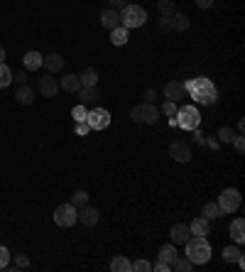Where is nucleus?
<instances>
[{"mask_svg": "<svg viewBox=\"0 0 245 272\" xmlns=\"http://www.w3.org/2000/svg\"><path fill=\"white\" fill-rule=\"evenodd\" d=\"M184 91H189L191 98L196 103H216L218 101V89L213 86L211 79H206V76H199V79H191L184 83Z\"/></svg>", "mask_w": 245, "mask_h": 272, "instance_id": "obj_1", "label": "nucleus"}, {"mask_svg": "<svg viewBox=\"0 0 245 272\" xmlns=\"http://www.w3.org/2000/svg\"><path fill=\"white\" fill-rule=\"evenodd\" d=\"M184 245H187V258L194 265H206L211 260V243L206 240V236H194Z\"/></svg>", "mask_w": 245, "mask_h": 272, "instance_id": "obj_2", "label": "nucleus"}, {"mask_svg": "<svg viewBox=\"0 0 245 272\" xmlns=\"http://www.w3.org/2000/svg\"><path fill=\"white\" fill-rule=\"evenodd\" d=\"M118 15H120V25L125 30H135L147 23V12L140 5H122Z\"/></svg>", "mask_w": 245, "mask_h": 272, "instance_id": "obj_3", "label": "nucleus"}, {"mask_svg": "<svg viewBox=\"0 0 245 272\" xmlns=\"http://www.w3.org/2000/svg\"><path fill=\"white\" fill-rule=\"evenodd\" d=\"M177 123L181 130H196L201 125V113L196 106H181L177 108Z\"/></svg>", "mask_w": 245, "mask_h": 272, "instance_id": "obj_4", "label": "nucleus"}, {"mask_svg": "<svg viewBox=\"0 0 245 272\" xmlns=\"http://www.w3.org/2000/svg\"><path fill=\"white\" fill-rule=\"evenodd\" d=\"M76 221H78V208L71 204V201L54 208V223L59 228H71Z\"/></svg>", "mask_w": 245, "mask_h": 272, "instance_id": "obj_5", "label": "nucleus"}, {"mask_svg": "<svg viewBox=\"0 0 245 272\" xmlns=\"http://www.w3.org/2000/svg\"><path fill=\"white\" fill-rule=\"evenodd\" d=\"M130 118H133L135 123H157V118H159V108H155V103H140V106H135L133 111H130Z\"/></svg>", "mask_w": 245, "mask_h": 272, "instance_id": "obj_6", "label": "nucleus"}, {"mask_svg": "<svg viewBox=\"0 0 245 272\" xmlns=\"http://www.w3.org/2000/svg\"><path fill=\"white\" fill-rule=\"evenodd\" d=\"M240 192L238 189H223L221 196H218V206H221L223 214H233L240 208Z\"/></svg>", "mask_w": 245, "mask_h": 272, "instance_id": "obj_7", "label": "nucleus"}, {"mask_svg": "<svg viewBox=\"0 0 245 272\" xmlns=\"http://www.w3.org/2000/svg\"><path fill=\"white\" fill-rule=\"evenodd\" d=\"M86 123H89L91 130H106L111 125V113L106 108H93L86 113Z\"/></svg>", "mask_w": 245, "mask_h": 272, "instance_id": "obj_8", "label": "nucleus"}, {"mask_svg": "<svg viewBox=\"0 0 245 272\" xmlns=\"http://www.w3.org/2000/svg\"><path fill=\"white\" fill-rule=\"evenodd\" d=\"M37 89L39 93L45 96V98H56V93H59V81L54 79V74H47L42 79L37 81Z\"/></svg>", "mask_w": 245, "mask_h": 272, "instance_id": "obj_9", "label": "nucleus"}, {"mask_svg": "<svg viewBox=\"0 0 245 272\" xmlns=\"http://www.w3.org/2000/svg\"><path fill=\"white\" fill-rule=\"evenodd\" d=\"M169 157L174 159V162H179V164H187V162L191 159V150H189V145H184L181 140L172 142V145H169Z\"/></svg>", "mask_w": 245, "mask_h": 272, "instance_id": "obj_10", "label": "nucleus"}, {"mask_svg": "<svg viewBox=\"0 0 245 272\" xmlns=\"http://www.w3.org/2000/svg\"><path fill=\"white\" fill-rule=\"evenodd\" d=\"M184 83L181 81H169L167 86H165V98L167 101H174V103H179L181 98H184Z\"/></svg>", "mask_w": 245, "mask_h": 272, "instance_id": "obj_11", "label": "nucleus"}, {"mask_svg": "<svg viewBox=\"0 0 245 272\" xmlns=\"http://www.w3.org/2000/svg\"><path fill=\"white\" fill-rule=\"evenodd\" d=\"M169 236H172V243H174V245H184V243L191 238V231H189V226H184V223H174L172 231H169Z\"/></svg>", "mask_w": 245, "mask_h": 272, "instance_id": "obj_12", "label": "nucleus"}, {"mask_svg": "<svg viewBox=\"0 0 245 272\" xmlns=\"http://www.w3.org/2000/svg\"><path fill=\"white\" fill-rule=\"evenodd\" d=\"M100 25L106 27V30H115L118 25H120V15L115 8H106V10L100 12Z\"/></svg>", "mask_w": 245, "mask_h": 272, "instance_id": "obj_13", "label": "nucleus"}, {"mask_svg": "<svg viewBox=\"0 0 245 272\" xmlns=\"http://www.w3.org/2000/svg\"><path fill=\"white\" fill-rule=\"evenodd\" d=\"M76 93H78V101L84 103V106H89V103H93V101H98L100 98L98 86H81Z\"/></svg>", "mask_w": 245, "mask_h": 272, "instance_id": "obj_14", "label": "nucleus"}, {"mask_svg": "<svg viewBox=\"0 0 245 272\" xmlns=\"http://www.w3.org/2000/svg\"><path fill=\"white\" fill-rule=\"evenodd\" d=\"M42 67H45L49 74H56V71L64 69V57H62V54H47V57H42Z\"/></svg>", "mask_w": 245, "mask_h": 272, "instance_id": "obj_15", "label": "nucleus"}, {"mask_svg": "<svg viewBox=\"0 0 245 272\" xmlns=\"http://www.w3.org/2000/svg\"><path fill=\"white\" fill-rule=\"evenodd\" d=\"M98 211L96 208H91V206H81V211H78V221L84 223V226H96L98 223Z\"/></svg>", "mask_w": 245, "mask_h": 272, "instance_id": "obj_16", "label": "nucleus"}, {"mask_svg": "<svg viewBox=\"0 0 245 272\" xmlns=\"http://www.w3.org/2000/svg\"><path fill=\"white\" fill-rule=\"evenodd\" d=\"M23 64L27 71H37V69H42V54L39 52H25Z\"/></svg>", "mask_w": 245, "mask_h": 272, "instance_id": "obj_17", "label": "nucleus"}, {"mask_svg": "<svg viewBox=\"0 0 245 272\" xmlns=\"http://www.w3.org/2000/svg\"><path fill=\"white\" fill-rule=\"evenodd\" d=\"M59 89L69 91V93H76L81 89V79H78V74H67L64 79L59 81Z\"/></svg>", "mask_w": 245, "mask_h": 272, "instance_id": "obj_18", "label": "nucleus"}, {"mask_svg": "<svg viewBox=\"0 0 245 272\" xmlns=\"http://www.w3.org/2000/svg\"><path fill=\"white\" fill-rule=\"evenodd\" d=\"M228 233H231V238H233L235 243H243L245 240V221L243 218H235L233 223L228 226Z\"/></svg>", "mask_w": 245, "mask_h": 272, "instance_id": "obj_19", "label": "nucleus"}, {"mask_svg": "<svg viewBox=\"0 0 245 272\" xmlns=\"http://www.w3.org/2000/svg\"><path fill=\"white\" fill-rule=\"evenodd\" d=\"M169 25H172L174 32H187V30H189V17L181 15V12H174V15L169 17Z\"/></svg>", "mask_w": 245, "mask_h": 272, "instance_id": "obj_20", "label": "nucleus"}, {"mask_svg": "<svg viewBox=\"0 0 245 272\" xmlns=\"http://www.w3.org/2000/svg\"><path fill=\"white\" fill-rule=\"evenodd\" d=\"M189 231H191V236H206V233H209V218H206V216L194 218V221H191V226H189Z\"/></svg>", "mask_w": 245, "mask_h": 272, "instance_id": "obj_21", "label": "nucleus"}, {"mask_svg": "<svg viewBox=\"0 0 245 272\" xmlns=\"http://www.w3.org/2000/svg\"><path fill=\"white\" fill-rule=\"evenodd\" d=\"M15 98H17V103H23V106H32V103H34V91L25 83V86H20V89H17Z\"/></svg>", "mask_w": 245, "mask_h": 272, "instance_id": "obj_22", "label": "nucleus"}, {"mask_svg": "<svg viewBox=\"0 0 245 272\" xmlns=\"http://www.w3.org/2000/svg\"><path fill=\"white\" fill-rule=\"evenodd\" d=\"M78 79H81V86H98V71L89 67L78 74Z\"/></svg>", "mask_w": 245, "mask_h": 272, "instance_id": "obj_23", "label": "nucleus"}, {"mask_svg": "<svg viewBox=\"0 0 245 272\" xmlns=\"http://www.w3.org/2000/svg\"><path fill=\"white\" fill-rule=\"evenodd\" d=\"M111 270L113 272H133V262L128 260V258H122V255H115L111 260Z\"/></svg>", "mask_w": 245, "mask_h": 272, "instance_id": "obj_24", "label": "nucleus"}, {"mask_svg": "<svg viewBox=\"0 0 245 272\" xmlns=\"http://www.w3.org/2000/svg\"><path fill=\"white\" fill-rule=\"evenodd\" d=\"M128 34H130V30H125L122 25H118L115 30H111V42L115 47H122L125 42H128Z\"/></svg>", "mask_w": 245, "mask_h": 272, "instance_id": "obj_25", "label": "nucleus"}, {"mask_svg": "<svg viewBox=\"0 0 245 272\" xmlns=\"http://www.w3.org/2000/svg\"><path fill=\"white\" fill-rule=\"evenodd\" d=\"M159 260L172 265V262L177 260V248H174V243H167V245H162L159 248Z\"/></svg>", "mask_w": 245, "mask_h": 272, "instance_id": "obj_26", "label": "nucleus"}, {"mask_svg": "<svg viewBox=\"0 0 245 272\" xmlns=\"http://www.w3.org/2000/svg\"><path fill=\"white\" fill-rule=\"evenodd\" d=\"M157 10H159V17H172L177 12V5L172 0H159L157 3Z\"/></svg>", "mask_w": 245, "mask_h": 272, "instance_id": "obj_27", "label": "nucleus"}, {"mask_svg": "<svg viewBox=\"0 0 245 272\" xmlns=\"http://www.w3.org/2000/svg\"><path fill=\"white\" fill-rule=\"evenodd\" d=\"M201 216H206L209 221H213V218H221L223 211L218 204H213V201H209V204H203V211H201Z\"/></svg>", "mask_w": 245, "mask_h": 272, "instance_id": "obj_28", "label": "nucleus"}, {"mask_svg": "<svg viewBox=\"0 0 245 272\" xmlns=\"http://www.w3.org/2000/svg\"><path fill=\"white\" fill-rule=\"evenodd\" d=\"M191 267H194V262L189 258H179V255H177V260L169 265V270H174V272H189Z\"/></svg>", "mask_w": 245, "mask_h": 272, "instance_id": "obj_29", "label": "nucleus"}, {"mask_svg": "<svg viewBox=\"0 0 245 272\" xmlns=\"http://www.w3.org/2000/svg\"><path fill=\"white\" fill-rule=\"evenodd\" d=\"M223 260L226 262H240L243 260V253H240V248H223Z\"/></svg>", "mask_w": 245, "mask_h": 272, "instance_id": "obj_30", "label": "nucleus"}, {"mask_svg": "<svg viewBox=\"0 0 245 272\" xmlns=\"http://www.w3.org/2000/svg\"><path fill=\"white\" fill-rule=\"evenodd\" d=\"M12 83V69L5 67V61L0 64V89H8Z\"/></svg>", "mask_w": 245, "mask_h": 272, "instance_id": "obj_31", "label": "nucleus"}, {"mask_svg": "<svg viewBox=\"0 0 245 272\" xmlns=\"http://www.w3.org/2000/svg\"><path fill=\"white\" fill-rule=\"evenodd\" d=\"M71 204L76 206H86L89 204V192H86V189H76V192L71 194Z\"/></svg>", "mask_w": 245, "mask_h": 272, "instance_id": "obj_32", "label": "nucleus"}, {"mask_svg": "<svg viewBox=\"0 0 245 272\" xmlns=\"http://www.w3.org/2000/svg\"><path fill=\"white\" fill-rule=\"evenodd\" d=\"M86 113H89V108H86L84 103H78L76 108L71 111V118H74V123H84V120H86Z\"/></svg>", "mask_w": 245, "mask_h": 272, "instance_id": "obj_33", "label": "nucleus"}, {"mask_svg": "<svg viewBox=\"0 0 245 272\" xmlns=\"http://www.w3.org/2000/svg\"><path fill=\"white\" fill-rule=\"evenodd\" d=\"M233 137H235V133L228 125H223L221 130H218V140H221V142H233Z\"/></svg>", "mask_w": 245, "mask_h": 272, "instance_id": "obj_34", "label": "nucleus"}, {"mask_svg": "<svg viewBox=\"0 0 245 272\" xmlns=\"http://www.w3.org/2000/svg\"><path fill=\"white\" fill-rule=\"evenodd\" d=\"M27 267H30V258L23 255V253L15 255V270H27Z\"/></svg>", "mask_w": 245, "mask_h": 272, "instance_id": "obj_35", "label": "nucleus"}, {"mask_svg": "<svg viewBox=\"0 0 245 272\" xmlns=\"http://www.w3.org/2000/svg\"><path fill=\"white\" fill-rule=\"evenodd\" d=\"M8 265H10V250L5 245H0V270H5Z\"/></svg>", "mask_w": 245, "mask_h": 272, "instance_id": "obj_36", "label": "nucleus"}, {"mask_svg": "<svg viewBox=\"0 0 245 272\" xmlns=\"http://www.w3.org/2000/svg\"><path fill=\"white\" fill-rule=\"evenodd\" d=\"M12 81H15L17 86H25V83H27V69H20V71H15V74H12Z\"/></svg>", "mask_w": 245, "mask_h": 272, "instance_id": "obj_37", "label": "nucleus"}, {"mask_svg": "<svg viewBox=\"0 0 245 272\" xmlns=\"http://www.w3.org/2000/svg\"><path fill=\"white\" fill-rule=\"evenodd\" d=\"M152 270V265L147 260H135L133 262V272H150Z\"/></svg>", "mask_w": 245, "mask_h": 272, "instance_id": "obj_38", "label": "nucleus"}, {"mask_svg": "<svg viewBox=\"0 0 245 272\" xmlns=\"http://www.w3.org/2000/svg\"><path fill=\"white\" fill-rule=\"evenodd\" d=\"M162 113L167 115V118L177 115V103H174V101H165V106H162Z\"/></svg>", "mask_w": 245, "mask_h": 272, "instance_id": "obj_39", "label": "nucleus"}, {"mask_svg": "<svg viewBox=\"0 0 245 272\" xmlns=\"http://www.w3.org/2000/svg\"><path fill=\"white\" fill-rule=\"evenodd\" d=\"M233 145H235V150L243 155V150H245V142H243V133H238V135L233 137Z\"/></svg>", "mask_w": 245, "mask_h": 272, "instance_id": "obj_40", "label": "nucleus"}, {"mask_svg": "<svg viewBox=\"0 0 245 272\" xmlns=\"http://www.w3.org/2000/svg\"><path fill=\"white\" fill-rule=\"evenodd\" d=\"M142 98H145L147 103H155L157 101V91L155 89H147L145 93H142Z\"/></svg>", "mask_w": 245, "mask_h": 272, "instance_id": "obj_41", "label": "nucleus"}, {"mask_svg": "<svg viewBox=\"0 0 245 272\" xmlns=\"http://www.w3.org/2000/svg\"><path fill=\"white\" fill-rule=\"evenodd\" d=\"M76 133H78V135H89V133H91L89 123H86V120H84V123H76Z\"/></svg>", "mask_w": 245, "mask_h": 272, "instance_id": "obj_42", "label": "nucleus"}, {"mask_svg": "<svg viewBox=\"0 0 245 272\" xmlns=\"http://www.w3.org/2000/svg\"><path fill=\"white\" fill-rule=\"evenodd\" d=\"M152 270H157V272H169V265H167V262L159 260L157 265H152Z\"/></svg>", "mask_w": 245, "mask_h": 272, "instance_id": "obj_43", "label": "nucleus"}, {"mask_svg": "<svg viewBox=\"0 0 245 272\" xmlns=\"http://www.w3.org/2000/svg\"><path fill=\"white\" fill-rule=\"evenodd\" d=\"M159 27H162L165 32H169V30H172V25H169V17H159Z\"/></svg>", "mask_w": 245, "mask_h": 272, "instance_id": "obj_44", "label": "nucleus"}, {"mask_svg": "<svg viewBox=\"0 0 245 272\" xmlns=\"http://www.w3.org/2000/svg\"><path fill=\"white\" fill-rule=\"evenodd\" d=\"M196 5H199L201 10H209V8L213 5V0H196Z\"/></svg>", "mask_w": 245, "mask_h": 272, "instance_id": "obj_45", "label": "nucleus"}, {"mask_svg": "<svg viewBox=\"0 0 245 272\" xmlns=\"http://www.w3.org/2000/svg\"><path fill=\"white\" fill-rule=\"evenodd\" d=\"M108 3H111V8H115V10H118V8H122L128 0H108Z\"/></svg>", "mask_w": 245, "mask_h": 272, "instance_id": "obj_46", "label": "nucleus"}, {"mask_svg": "<svg viewBox=\"0 0 245 272\" xmlns=\"http://www.w3.org/2000/svg\"><path fill=\"white\" fill-rule=\"evenodd\" d=\"M169 128H179V123H177V115H172V118H169Z\"/></svg>", "mask_w": 245, "mask_h": 272, "instance_id": "obj_47", "label": "nucleus"}, {"mask_svg": "<svg viewBox=\"0 0 245 272\" xmlns=\"http://www.w3.org/2000/svg\"><path fill=\"white\" fill-rule=\"evenodd\" d=\"M3 61H5V47L0 45V64H3Z\"/></svg>", "mask_w": 245, "mask_h": 272, "instance_id": "obj_48", "label": "nucleus"}]
</instances>
